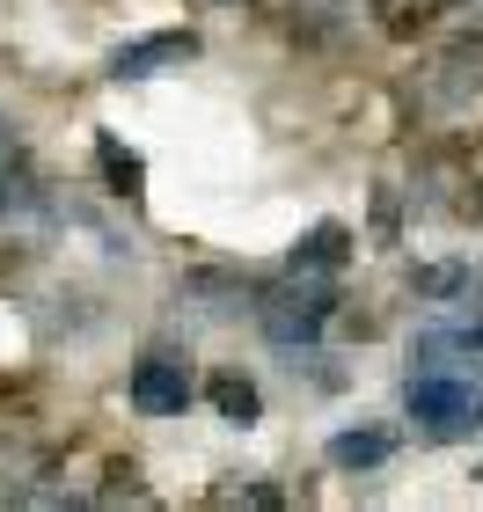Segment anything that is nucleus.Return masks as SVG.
<instances>
[{
    "instance_id": "nucleus-7",
    "label": "nucleus",
    "mask_w": 483,
    "mask_h": 512,
    "mask_svg": "<svg viewBox=\"0 0 483 512\" xmlns=\"http://www.w3.org/2000/svg\"><path fill=\"white\" fill-rule=\"evenodd\" d=\"M96 161H103V176H110V191L140 205V176H147V169H140V154L118 147V139H96Z\"/></svg>"
},
{
    "instance_id": "nucleus-4",
    "label": "nucleus",
    "mask_w": 483,
    "mask_h": 512,
    "mask_svg": "<svg viewBox=\"0 0 483 512\" xmlns=\"http://www.w3.org/2000/svg\"><path fill=\"white\" fill-rule=\"evenodd\" d=\"M183 59H198V30H154V37H132L110 52V81H154Z\"/></svg>"
},
{
    "instance_id": "nucleus-3",
    "label": "nucleus",
    "mask_w": 483,
    "mask_h": 512,
    "mask_svg": "<svg viewBox=\"0 0 483 512\" xmlns=\"http://www.w3.org/2000/svg\"><path fill=\"white\" fill-rule=\"evenodd\" d=\"M125 395H132V410H140V417H183V410H191V395H198V381H191V366H183V359L147 352L140 366H132Z\"/></svg>"
},
{
    "instance_id": "nucleus-6",
    "label": "nucleus",
    "mask_w": 483,
    "mask_h": 512,
    "mask_svg": "<svg viewBox=\"0 0 483 512\" xmlns=\"http://www.w3.org/2000/svg\"><path fill=\"white\" fill-rule=\"evenodd\" d=\"M205 395H213V410L227 417V425H257V417H264L257 381H242V374H213V381H205Z\"/></svg>"
},
{
    "instance_id": "nucleus-8",
    "label": "nucleus",
    "mask_w": 483,
    "mask_h": 512,
    "mask_svg": "<svg viewBox=\"0 0 483 512\" xmlns=\"http://www.w3.org/2000/svg\"><path fill=\"white\" fill-rule=\"evenodd\" d=\"M293 264L301 271H337L344 264V227H315V235L293 249Z\"/></svg>"
},
{
    "instance_id": "nucleus-2",
    "label": "nucleus",
    "mask_w": 483,
    "mask_h": 512,
    "mask_svg": "<svg viewBox=\"0 0 483 512\" xmlns=\"http://www.w3.org/2000/svg\"><path fill=\"white\" fill-rule=\"evenodd\" d=\"M403 410H410V425H418L425 439H469L483 432V388L462 381V374H447V366H418L403 388Z\"/></svg>"
},
{
    "instance_id": "nucleus-10",
    "label": "nucleus",
    "mask_w": 483,
    "mask_h": 512,
    "mask_svg": "<svg viewBox=\"0 0 483 512\" xmlns=\"http://www.w3.org/2000/svg\"><path fill=\"white\" fill-rule=\"evenodd\" d=\"M220 505H279L271 483H242V491H220Z\"/></svg>"
},
{
    "instance_id": "nucleus-9",
    "label": "nucleus",
    "mask_w": 483,
    "mask_h": 512,
    "mask_svg": "<svg viewBox=\"0 0 483 512\" xmlns=\"http://www.w3.org/2000/svg\"><path fill=\"white\" fill-rule=\"evenodd\" d=\"M15 161H22V139H15V125L0 118V183L15 176ZM0 205H8V191H0Z\"/></svg>"
},
{
    "instance_id": "nucleus-1",
    "label": "nucleus",
    "mask_w": 483,
    "mask_h": 512,
    "mask_svg": "<svg viewBox=\"0 0 483 512\" xmlns=\"http://www.w3.org/2000/svg\"><path fill=\"white\" fill-rule=\"evenodd\" d=\"M330 315H337V271H301L293 264L286 286H271L257 300V322H264V337L279 344V352H315V337H322Z\"/></svg>"
},
{
    "instance_id": "nucleus-5",
    "label": "nucleus",
    "mask_w": 483,
    "mask_h": 512,
    "mask_svg": "<svg viewBox=\"0 0 483 512\" xmlns=\"http://www.w3.org/2000/svg\"><path fill=\"white\" fill-rule=\"evenodd\" d=\"M388 454H396V439H388V432H337V439H330V469H344V476L381 469Z\"/></svg>"
}]
</instances>
